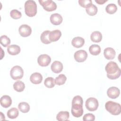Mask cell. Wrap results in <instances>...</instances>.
<instances>
[{
  "instance_id": "obj_35",
  "label": "cell",
  "mask_w": 121,
  "mask_h": 121,
  "mask_svg": "<svg viewBox=\"0 0 121 121\" xmlns=\"http://www.w3.org/2000/svg\"><path fill=\"white\" fill-rule=\"evenodd\" d=\"M107 0H95V1L98 3V4H100V5H102V4H104L105 2H106Z\"/></svg>"
},
{
  "instance_id": "obj_29",
  "label": "cell",
  "mask_w": 121,
  "mask_h": 121,
  "mask_svg": "<svg viewBox=\"0 0 121 121\" xmlns=\"http://www.w3.org/2000/svg\"><path fill=\"white\" fill-rule=\"evenodd\" d=\"M105 10L106 12L110 14H113L115 13L117 10V6L113 3H111L108 4Z\"/></svg>"
},
{
  "instance_id": "obj_4",
  "label": "cell",
  "mask_w": 121,
  "mask_h": 121,
  "mask_svg": "<svg viewBox=\"0 0 121 121\" xmlns=\"http://www.w3.org/2000/svg\"><path fill=\"white\" fill-rule=\"evenodd\" d=\"M10 75L14 80L21 79L24 75V70L19 66L16 65L13 67L10 71Z\"/></svg>"
},
{
  "instance_id": "obj_12",
  "label": "cell",
  "mask_w": 121,
  "mask_h": 121,
  "mask_svg": "<svg viewBox=\"0 0 121 121\" xmlns=\"http://www.w3.org/2000/svg\"><path fill=\"white\" fill-rule=\"evenodd\" d=\"M61 36V32L59 30H54L51 31L49 35V40L52 42L58 41Z\"/></svg>"
},
{
  "instance_id": "obj_6",
  "label": "cell",
  "mask_w": 121,
  "mask_h": 121,
  "mask_svg": "<svg viewBox=\"0 0 121 121\" xmlns=\"http://www.w3.org/2000/svg\"><path fill=\"white\" fill-rule=\"evenodd\" d=\"M39 2L40 5L43 6V9L47 11L51 12L57 9L56 4L52 0H39Z\"/></svg>"
},
{
  "instance_id": "obj_5",
  "label": "cell",
  "mask_w": 121,
  "mask_h": 121,
  "mask_svg": "<svg viewBox=\"0 0 121 121\" xmlns=\"http://www.w3.org/2000/svg\"><path fill=\"white\" fill-rule=\"evenodd\" d=\"M83 104L72 102L71 113L72 115L76 118L81 117L83 114Z\"/></svg>"
},
{
  "instance_id": "obj_16",
  "label": "cell",
  "mask_w": 121,
  "mask_h": 121,
  "mask_svg": "<svg viewBox=\"0 0 121 121\" xmlns=\"http://www.w3.org/2000/svg\"><path fill=\"white\" fill-rule=\"evenodd\" d=\"M0 103L3 107L8 108L12 104V99L9 96L4 95L0 98Z\"/></svg>"
},
{
  "instance_id": "obj_11",
  "label": "cell",
  "mask_w": 121,
  "mask_h": 121,
  "mask_svg": "<svg viewBox=\"0 0 121 121\" xmlns=\"http://www.w3.org/2000/svg\"><path fill=\"white\" fill-rule=\"evenodd\" d=\"M120 94L119 89L115 86H112L109 87L107 91V95L111 99H116Z\"/></svg>"
},
{
  "instance_id": "obj_23",
  "label": "cell",
  "mask_w": 121,
  "mask_h": 121,
  "mask_svg": "<svg viewBox=\"0 0 121 121\" xmlns=\"http://www.w3.org/2000/svg\"><path fill=\"white\" fill-rule=\"evenodd\" d=\"M90 53L93 55H97L101 52V47L97 44H92L89 48Z\"/></svg>"
},
{
  "instance_id": "obj_33",
  "label": "cell",
  "mask_w": 121,
  "mask_h": 121,
  "mask_svg": "<svg viewBox=\"0 0 121 121\" xmlns=\"http://www.w3.org/2000/svg\"><path fill=\"white\" fill-rule=\"evenodd\" d=\"M78 2L81 7L86 9L92 4L91 0H79Z\"/></svg>"
},
{
  "instance_id": "obj_31",
  "label": "cell",
  "mask_w": 121,
  "mask_h": 121,
  "mask_svg": "<svg viewBox=\"0 0 121 121\" xmlns=\"http://www.w3.org/2000/svg\"><path fill=\"white\" fill-rule=\"evenodd\" d=\"M0 43L3 46L6 47L9 46V44L10 43V40L7 35H3L0 37Z\"/></svg>"
},
{
  "instance_id": "obj_1",
  "label": "cell",
  "mask_w": 121,
  "mask_h": 121,
  "mask_svg": "<svg viewBox=\"0 0 121 121\" xmlns=\"http://www.w3.org/2000/svg\"><path fill=\"white\" fill-rule=\"evenodd\" d=\"M107 77L110 79H115L121 76V71L117 64L112 61L109 62L105 67Z\"/></svg>"
},
{
  "instance_id": "obj_22",
  "label": "cell",
  "mask_w": 121,
  "mask_h": 121,
  "mask_svg": "<svg viewBox=\"0 0 121 121\" xmlns=\"http://www.w3.org/2000/svg\"><path fill=\"white\" fill-rule=\"evenodd\" d=\"M50 31L49 30H45L43 31L40 36V39L41 42L44 44H48L51 43V42L49 40V35Z\"/></svg>"
},
{
  "instance_id": "obj_32",
  "label": "cell",
  "mask_w": 121,
  "mask_h": 121,
  "mask_svg": "<svg viewBox=\"0 0 121 121\" xmlns=\"http://www.w3.org/2000/svg\"><path fill=\"white\" fill-rule=\"evenodd\" d=\"M10 17L14 19H18L22 17V14L21 12L17 9H13L10 12Z\"/></svg>"
},
{
  "instance_id": "obj_19",
  "label": "cell",
  "mask_w": 121,
  "mask_h": 121,
  "mask_svg": "<svg viewBox=\"0 0 121 121\" xmlns=\"http://www.w3.org/2000/svg\"><path fill=\"white\" fill-rule=\"evenodd\" d=\"M20 47L16 44H12L8 46L7 48L8 52L11 55H16L20 52Z\"/></svg>"
},
{
  "instance_id": "obj_9",
  "label": "cell",
  "mask_w": 121,
  "mask_h": 121,
  "mask_svg": "<svg viewBox=\"0 0 121 121\" xmlns=\"http://www.w3.org/2000/svg\"><path fill=\"white\" fill-rule=\"evenodd\" d=\"M74 57L76 61L78 62H82L86 60L87 57V53L85 50H78L75 52L74 55Z\"/></svg>"
},
{
  "instance_id": "obj_8",
  "label": "cell",
  "mask_w": 121,
  "mask_h": 121,
  "mask_svg": "<svg viewBox=\"0 0 121 121\" xmlns=\"http://www.w3.org/2000/svg\"><path fill=\"white\" fill-rule=\"evenodd\" d=\"M51 61V58L49 55L43 54L39 56L37 59L38 64L42 67H46L49 65Z\"/></svg>"
},
{
  "instance_id": "obj_10",
  "label": "cell",
  "mask_w": 121,
  "mask_h": 121,
  "mask_svg": "<svg viewBox=\"0 0 121 121\" xmlns=\"http://www.w3.org/2000/svg\"><path fill=\"white\" fill-rule=\"evenodd\" d=\"M18 32L21 36L26 37L30 35L32 33V29L29 26L24 24L19 26Z\"/></svg>"
},
{
  "instance_id": "obj_7",
  "label": "cell",
  "mask_w": 121,
  "mask_h": 121,
  "mask_svg": "<svg viewBox=\"0 0 121 121\" xmlns=\"http://www.w3.org/2000/svg\"><path fill=\"white\" fill-rule=\"evenodd\" d=\"M85 106L87 110L89 111L96 110L99 106L98 100L94 97H89L86 101Z\"/></svg>"
},
{
  "instance_id": "obj_24",
  "label": "cell",
  "mask_w": 121,
  "mask_h": 121,
  "mask_svg": "<svg viewBox=\"0 0 121 121\" xmlns=\"http://www.w3.org/2000/svg\"><path fill=\"white\" fill-rule=\"evenodd\" d=\"M13 88L15 91L18 92H22L25 88V85L24 82L18 80L15 82L13 84Z\"/></svg>"
},
{
  "instance_id": "obj_21",
  "label": "cell",
  "mask_w": 121,
  "mask_h": 121,
  "mask_svg": "<svg viewBox=\"0 0 121 121\" xmlns=\"http://www.w3.org/2000/svg\"><path fill=\"white\" fill-rule=\"evenodd\" d=\"M102 35L99 31H94L90 35V38L92 42L95 43H99L102 39Z\"/></svg>"
},
{
  "instance_id": "obj_25",
  "label": "cell",
  "mask_w": 121,
  "mask_h": 121,
  "mask_svg": "<svg viewBox=\"0 0 121 121\" xmlns=\"http://www.w3.org/2000/svg\"><path fill=\"white\" fill-rule=\"evenodd\" d=\"M18 110L15 107L11 108L7 112V116L9 119H16L18 116Z\"/></svg>"
},
{
  "instance_id": "obj_2",
  "label": "cell",
  "mask_w": 121,
  "mask_h": 121,
  "mask_svg": "<svg viewBox=\"0 0 121 121\" xmlns=\"http://www.w3.org/2000/svg\"><path fill=\"white\" fill-rule=\"evenodd\" d=\"M25 11L26 14L29 17H34L37 13V5L33 0H28L25 3Z\"/></svg>"
},
{
  "instance_id": "obj_26",
  "label": "cell",
  "mask_w": 121,
  "mask_h": 121,
  "mask_svg": "<svg viewBox=\"0 0 121 121\" xmlns=\"http://www.w3.org/2000/svg\"><path fill=\"white\" fill-rule=\"evenodd\" d=\"M18 108L20 112L23 113H26L29 111L30 106L29 104L25 102L20 103L18 105Z\"/></svg>"
},
{
  "instance_id": "obj_20",
  "label": "cell",
  "mask_w": 121,
  "mask_h": 121,
  "mask_svg": "<svg viewBox=\"0 0 121 121\" xmlns=\"http://www.w3.org/2000/svg\"><path fill=\"white\" fill-rule=\"evenodd\" d=\"M69 113L68 111H60L56 116V119L58 121H69Z\"/></svg>"
},
{
  "instance_id": "obj_17",
  "label": "cell",
  "mask_w": 121,
  "mask_h": 121,
  "mask_svg": "<svg viewBox=\"0 0 121 121\" xmlns=\"http://www.w3.org/2000/svg\"><path fill=\"white\" fill-rule=\"evenodd\" d=\"M43 80V76L38 72L33 73L30 77V81L34 84H39L41 83Z\"/></svg>"
},
{
  "instance_id": "obj_28",
  "label": "cell",
  "mask_w": 121,
  "mask_h": 121,
  "mask_svg": "<svg viewBox=\"0 0 121 121\" xmlns=\"http://www.w3.org/2000/svg\"><path fill=\"white\" fill-rule=\"evenodd\" d=\"M97 10L98 9L97 7L93 4L86 9V11L87 14L91 16H93L96 15L97 13Z\"/></svg>"
},
{
  "instance_id": "obj_34",
  "label": "cell",
  "mask_w": 121,
  "mask_h": 121,
  "mask_svg": "<svg viewBox=\"0 0 121 121\" xmlns=\"http://www.w3.org/2000/svg\"><path fill=\"white\" fill-rule=\"evenodd\" d=\"M95 120V116L94 114L92 113H87L84 115L83 117V120L84 121H93Z\"/></svg>"
},
{
  "instance_id": "obj_14",
  "label": "cell",
  "mask_w": 121,
  "mask_h": 121,
  "mask_svg": "<svg viewBox=\"0 0 121 121\" xmlns=\"http://www.w3.org/2000/svg\"><path fill=\"white\" fill-rule=\"evenodd\" d=\"M50 21L52 24L54 25H60L63 20L62 16L58 13H54L50 17Z\"/></svg>"
},
{
  "instance_id": "obj_30",
  "label": "cell",
  "mask_w": 121,
  "mask_h": 121,
  "mask_svg": "<svg viewBox=\"0 0 121 121\" xmlns=\"http://www.w3.org/2000/svg\"><path fill=\"white\" fill-rule=\"evenodd\" d=\"M44 84L47 88H52L55 86L54 79L52 77H48L44 80Z\"/></svg>"
},
{
  "instance_id": "obj_3",
  "label": "cell",
  "mask_w": 121,
  "mask_h": 121,
  "mask_svg": "<svg viewBox=\"0 0 121 121\" xmlns=\"http://www.w3.org/2000/svg\"><path fill=\"white\" fill-rule=\"evenodd\" d=\"M105 108L112 115H119L121 112V104L112 101H107L105 103Z\"/></svg>"
},
{
  "instance_id": "obj_18",
  "label": "cell",
  "mask_w": 121,
  "mask_h": 121,
  "mask_svg": "<svg viewBox=\"0 0 121 121\" xmlns=\"http://www.w3.org/2000/svg\"><path fill=\"white\" fill-rule=\"evenodd\" d=\"M85 43V40L83 38L79 36L73 38L71 41V44L74 47L78 48L82 47Z\"/></svg>"
},
{
  "instance_id": "obj_15",
  "label": "cell",
  "mask_w": 121,
  "mask_h": 121,
  "mask_svg": "<svg viewBox=\"0 0 121 121\" xmlns=\"http://www.w3.org/2000/svg\"><path fill=\"white\" fill-rule=\"evenodd\" d=\"M104 57L107 60H112L115 58L116 52L115 50L111 47L106 48L104 51Z\"/></svg>"
},
{
  "instance_id": "obj_13",
  "label": "cell",
  "mask_w": 121,
  "mask_h": 121,
  "mask_svg": "<svg viewBox=\"0 0 121 121\" xmlns=\"http://www.w3.org/2000/svg\"><path fill=\"white\" fill-rule=\"evenodd\" d=\"M63 64L59 61H54L51 65V68L52 71L55 73H59L63 69Z\"/></svg>"
},
{
  "instance_id": "obj_27",
  "label": "cell",
  "mask_w": 121,
  "mask_h": 121,
  "mask_svg": "<svg viewBox=\"0 0 121 121\" xmlns=\"http://www.w3.org/2000/svg\"><path fill=\"white\" fill-rule=\"evenodd\" d=\"M67 77H66V76L63 74H61L59 75L55 78V79H54V82L55 84L60 86L63 85L65 83Z\"/></svg>"
}]
</instances>
